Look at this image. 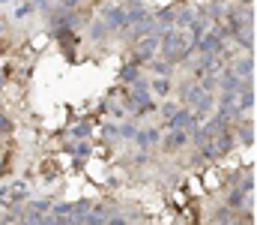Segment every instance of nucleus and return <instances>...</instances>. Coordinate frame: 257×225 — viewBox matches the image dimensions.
<instances>
[{"label":"nucleus","mask_w":257,"mask_h":225,"mask_svg":"<svg viewBox=\"0 0 257 225\" xmlns=\"http://www.w3.org/2000/svg\"><path fill=\"white\" fill-rule=\"evenodd\" d=\"M186 141H189V132H186V129H171V135L165 138V150H171V153H174V150L183 147Z\"/></svg>","instance_id":"obj_10"},{"label":"nucleus","mask_w":257,"mask_h":225,"mask_svg":"<svg viewBox=\"0 0 257 225\" xmlns=\"http://www.w3.org/2000/svg\"><path fill=\"white\" fill-rule=\"evenodd\" d=\"M215 219H218L221 225H227V219H230V210H227V207H221V210L215 213Z\"/></svg>","instance_id":"obj_29"},{"label":"nucleus","mask_w":257,"mask_h":225,"mask_svg":"<svg viewBox=\"0 0 257 225\" xmlns=\"http://www.w3.org/2000/svg\"><path fill=\"white\" fill-rule=\"evenodd\" d=\"M54 225H78V222H75L72 213H66V216H54Z\"/></svg>","instance_id":"obj_24"},{"label":"nucleus","mask_w":257,"mask_h":225,"mask_svg":"<svg viewBox=\"0 0 257 225\" xmlns=\"http://www.w3.org/2000/svg\"><path fill=\"white\" fill-rule=\"evenodd\" d=\"M135 141L141 147H153V144H159V129H138L135 132Z\"/></svg>","instance_id":"obj_13"},{"label":"nucleus","mask_w":257,"mask_h":225,"mask_svg":"<svg viewBox=\"0 0 257 225\" xmlns=\"http://www.w3.org/2000/svg\"><path fill=\"white\" fill-rule=\"evenodd\" d=\"M168 126L171 129H192V126H197V117L186 108H174L171 117H168Z\"/></svg>","instance_id":"obj_4"},{"label":"nucleus","mask_w":257,"mask_h":225,"mask_svg":"<svg viewBox=\"0 0 257 225\" xmlns=\"http://www.w3.org/2000/svg\"><path fill=\"white\" fill-rule=\"evenodd\" d=\"M230 72H233V75H239L242 81H245V78H251V75H254V57L248 54V57H242V60H236Z\"/></svg>","instance_id":"obj_11"},{"label":"nucleus","mask_w":257,"mask_h":225,"mask_svg":"<svg viewBox=\"0 0 257 225\" xmlns=\"http://www.w3.org/2000/svg\"><path fill=\"white\" fill-rule=\"evenodd\" d=\"M203 93V87H200V81H189V84H183L180 87V99L186 102V105H194V99Z\"/></svg>","instance_id":"obj_9"},{"label":"nucleus","mask_w":257,"mask_h":225,"mask_svg":"<svg viewBox=\"0 0 257 225\" xmlns=\"http://www.w3.org/2000/svg\"><path fill=\"white\" fill-rule=\"evenodd\" d=\"M9 129H12V120H9V117H3V114H0V132H9Z\"/></svg>","instance_id":"obj_30"},{"label":"nucleus","mask_w":257,"mask_h":225,"mask_svg":"<svg viewBox=\"0 0 257 225\" xmlns=\"http://www.w3.org/2000/svg\"><path fill=\"white\" fill-rule=\"evenodd\" d=\"M192 21H194V12H192V9H180V15H177V24H180V27H189Z\"/></svg>","instance_id":"obj_21"},{"label":"nucleus","mask_w":257,"mask_h":225,"mask_svg":"<svg viewBox=\"0 0 257 225\" xmlns=\"http://www.w3.org/2000/svg\"><path fill=\"white\" fill-rule=\"evenodd\" d=\"M0 33H3V24H0Z\"/></svg>","instance_id":"obj_34"},{"label":"nucleus","mask_w":257,"mask_h":225,"mask_svg":"<svg viewBox=\"0 0 257 225\" xmlns=\"http://www.w3.org/2000/svg\"><path fill=\"white\" fill-rule=\"evenodd\" d=\"M108 33V24H93V39H102Z\"/></svg>","instance_id":"obj_25"},{"label":"nucleus","mask_w":257,"mask_h":225,"mask_svg":"<svg viewBox=\"0 0 257 225\" xmlns=\"http://www.w3.org/2000/svg\"><path fill=\"white\" fill-rule=\"evenodd\" d=\"M48 207H51L48 201H33V204H30V210H33V213H45Z\"/></svg>","instance_id":"obj_26"},{"label":"nucleus","mask_w":257,"mask_h":225,"mask_svg":"<svg viewBox=\"0 0 257 225\" xmlns=\"http://www.w3.org/2000/svg\"><path fill=\"white\" fill-rule=\"evenodd\" d=\"M87 210H90V201H84V198L72 204V216H75V222H78V225H81V219L87 216Z\"/></svg>","instance_id":"obj_17"},{"label":"nucleus","mask_w":257,"mask_h":225,"mask_svg":"<svg viewBox=\"0 0 257 225\" xmlns=\"http://www.w3.org/2000/svg\"><path fill=\"white\" fill-rule=\"evenodd\" d=\"M21 225H30V222H27V219H24V222H21Z\"/></svg>","instance_id":"obj_33"},{"label":"nucleus","mask_w":257,"mask_h":225,"mask_svg":"<svg viewBox=\"0 0 257 225\" xmlns=\"http://www.w3.org/2000/svg\"><path fill=\"white\" fill-rule=\"evenodd\" d=\"M108 216H111V210L105 207V204H90V210H87V216L81 219V225H105L108 222Z\"/></svg>","instance_id":"obj_5"},{"label":"nucleus","mask_w":257,"mask_h":225,"mask_svg":"<svg viewBox=\"0 0 257 225\" xmlns=\"http://www.w3.org/2000/svg\"><path fill=\"white\" fill-rule=\"evenodd\" d=\"M236 135H239L242 144H254V123H251V120H248V123H239Z\"/></svg>","instance_id":"obj_14"},{"label":"nucleus","mask_w":257,"mask_h":225,"mask_svg":"<svg viewBox=\"0 0 257 225\" xmlns=\"http://www.w3.org/2000/svg\"><path fill=\"white\" fill-rule=\"evenodd\" d=\"M242 204H245V189L239 186V189H233V192H230V198H227V207H230V210H236V207H242Z\"/></svg>","instance_id":"obj_16"},{"label":"nucleus","mask_w":257,"mask_h":225,"mask_svg":"<svg viewBox=\"0 0 257 225\" xmlns=\"http://www.w3.org/2000/svg\"><path fill=\"white\" fill-rule=\"evenodd\" d=\"M189 27H192V42H194V39H200V36L206 33V21H200V18H194Z\"/></svg>","instance_id":"obj_20"},{"label":"nucleus","mask_w":257,"mask_h":225,"mask_svg":"<svg viewBox=\"0 0 257 225\" xmlns=\"http://www.w3.org/2000/svg\"><path fill=\"white\" fill-rule=\"evenodd\" d=\"M212 69H215V54H200V60L194 63V78H203Z\"/></svg>","instance_id":"obj_12"},{"label":"nucleus","mask_w":257,"mask_h":225,"mask_svg":"<svg viewBox=\"0 0 257 225\" xmlns=\"http://www.w3.org/2000/svg\"><path fill=\"white\" fill-rule=\"evenodd\" d=\"M135 132H138V129H135L132 123H126V126H120V135H123V138H135Z\"/></svg>","instance_id":"obj_27"},{"label":"nucleus","mask_w":257,"mask_h":225,"mask_svg":"<svg viewBox=\"0 0 257 225\" xmlns=\"http://www.w3.org/2000/svg\"><path fill=\"white\" fill-rule=\"evenodd\" d=\"M75 156H81L78 162H84V159L90 156V147H87V144H78V147H75Z\"/></svg>","instance_id":"obj_28"},{"label":"nucleus","mask_w":257,"mask_h":225,"mask_svg":"<svg viewBox=\"0 0 257 225\" xmlns=\"http://www.w3.org/2000/svg\"><path fill=\"white\" fill-rule=\"evenodd\" d=\"M72 135H75L78 141H84V138L90 135V123H81V126H75V129H72Z\"/></svg>","instance_id":"obj_22"},{"label":"nucleus","mask_w":257,"mask_h":225,"mask_svg":"<svg viewBox=\"0 0 257 225\" xmlns=\"http://www.w3.org/2000/svg\"><path fill=\"white\" fill-rule=\"evenodd\" d=\"M105 24H108V30L114 27H128V15H126V9L123 6H111L108 12H105Z\"/></svg>","instance_id":"obj_6"},{"label":"nucleus","mask_w":257,"mask_h":225,"mask_svg":"<svg viewBox=\"0 0 257 225\" xmlns=\"http://www.w3.org/2000/svg\"><path fill=\"white\" fill-rule=\"evenodd\" d=\"M233 141H236V138H233V132H230V129L224 126V129H221V132H218V135L212 138V147L218 150V156H224V153H230Z\"/></svg>","instance_id":"obj_7"},{"label":"nucleus","mask_w":257,"mask_h":225,"mask_svg":"<svg viewBox=\"0 0 257 225\" xmlns=\"http://www.w3.org/2000/svg\"><path fill=\"white\" fill-rule=\"evenodd\" d=\"M218 81H221V90H224V93H239V90H242V84H245L239 75H233L230 69H227V72H221Z\"/></svg>","instance_id":"obj_8"},{"label":"nucleus","mask_w":257,"mask_h":225,"mask_svg":"<svg viewBox=\"0 0 257 225\" xmlns=\"http://www.w3.org/2000/svg\"><path fill=\"white\" fill-rule=\"evenodd\" d=\"M159 48H162V60H168L171 66L189 60V57L194 54V42H183V36H180L177 30H171V27L162 30V42H159Z\"/></svg>","instance_id":"obj_1"},{"label":"nucleus","mask_w":257,"mask_h":225,"mask_svg":"<svg viewBox=\"0 0 257 225\" xmlns=\"http://www.w3.org/2000/svg\"><path fill=\"white\" fill-rule=\"evenodd\" d=\"M105 225H126V219H123V216H108Z\"/></svg>","instance_id":"obj_31"},{"label":"nucleus","mask_w":257,"mask_h":225,"mask_svg":"<svg viewBox=\"0 0 257 225\" xmlns=\"http://www.w3.org/2000/svg\"><path fill=\"white\" fill-rule=\"evenodd\" d=\"M138 78H141V72H138V63H128L126 69H123V81H126V84H135Z\"/></svg>","instance_id":"obj_19"},{"label":"nucleus","mask_w":257,"mask_h":225,"mask_svg":"<svg viewBox=\"0 0 257 225\" xmlns=\"http://www.w3.org/2000/svg\"><path fill=\"white\" fill-rule=\"evenodd\" d=\"M102 135H105V138H117V135H120V129H117L114 123H105V126H102Z\"/></svg>","instance_id":"obj_23"},{"label":"nucleus","mask_w":257,"mask_h":225,"mask_svg":"<svg viewBox=\"0 0 257 225\" xmlns=\"http://www.w3.org/2000/svg\"><path fill=\"white\" fill-rule=\"evenodd\" d=\"M159 51V39L153 36V33H147V36H138V45H135V60L132 63H150L153 60V54Z\"/></svg>","instance_id":"obj_3"},{"label":"nucleus","mask_w":257,"mask_h":225,"mask_svg":"<svg viewBox=\"0 0 257 225\" xmlns=\"http://www.w3.org/2000/svg\"><path fill=\"white\" fill-rule=\"evenodd\" d=\"M239 3H242V6H251V3H254V0H239Z\"/></svg>","instance_id":"obj_32"},{"label":"nucleus","mask_w":257,"mask_h":225,"mask_svg":"<svg viewBox=\"0 0 257 225\" xmlns=\"http://www.w3.org/2000/svg\"><path fill=\"white\" fill-rule=\"evenodd\" d=\"M150 66H153V72L162 75V78H171V72H174V66L168 60H150Z\"/></svg>","instance_id":"obj_15"},{"label":"nucleus","mask_w":257,"mask_h":225,"mask_svg":"<svg viewBox=\"0 0 257 225\" xmlns=\"http://www.w3.org/2000/svg\"><path fill=\"white\" fill-rule=\"evenodd\" d=\"M150 84L144 81V78H138L135 81V87L126 90V108L128 111H135V114H150V111H156V105H153V99H150V90H147Z\"/></svg>","instance_id":"obj_2"},{"label":"nucleus","mask_w":257,"mask_h":225,"mask_svg":"<svg viewBox=\"0 0 257 225\" xmlns=\"http://www.w3.org/2000/svg\"><path fill=\"white\" fill-rule=\"evenodd\" d=\"M150 87H153V90H156L159 96H165V93H171V81H168V78H162V75H159V78H156V81H153Z\"/></svg>","instance_id":"obj_18"}]
</instances>
